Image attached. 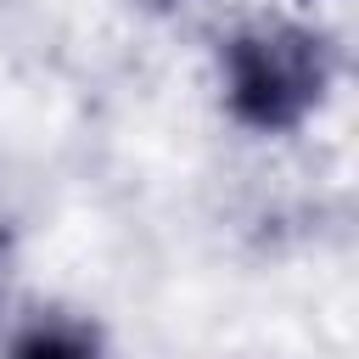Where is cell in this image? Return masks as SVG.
Masks as SVG:
<instances>
[{"instance_id": "1", "label": "cell", "mask_w": 359, "mask_h": 359, "mask_svg": "<svg viewBox=\"0 0 359 359\" xmlns=\"http://www.w3.org/2000/svg\"><path fill=\"white\" fill-rule=\"evenodd\" d=\"M224 90L241 123L292 129L325 90V50L314 34L286 28V22L247 28L224 50Z\"/></svg>"}, {"instance_id": "2", "label": "cell", "mask_w": 359, "mask_h": 359, "mask_svg": "<svg viewBox=\"0 0 359 359\" xmlns=\"http://www.w3.org/2000/svg\"><path fill=\"white\" fill-rule=\"evenodd\" d=\"M11 359H101L95 337L73 320H34L17 342H11Z\"/></svg>"}, {"instance_id": "3", "label": "cell", "mask_w": 359, "mask_h": 359, "mask_svg": "<svg viewBox=\"0 0 359 359\" xmlns=\"http://www.w3.org/2000/svg\"><path fill=\"white\" fill-rule=\"evenodd\" d=\"M0 247H6V230H0Z\"/></svg>"}]
</instances>
